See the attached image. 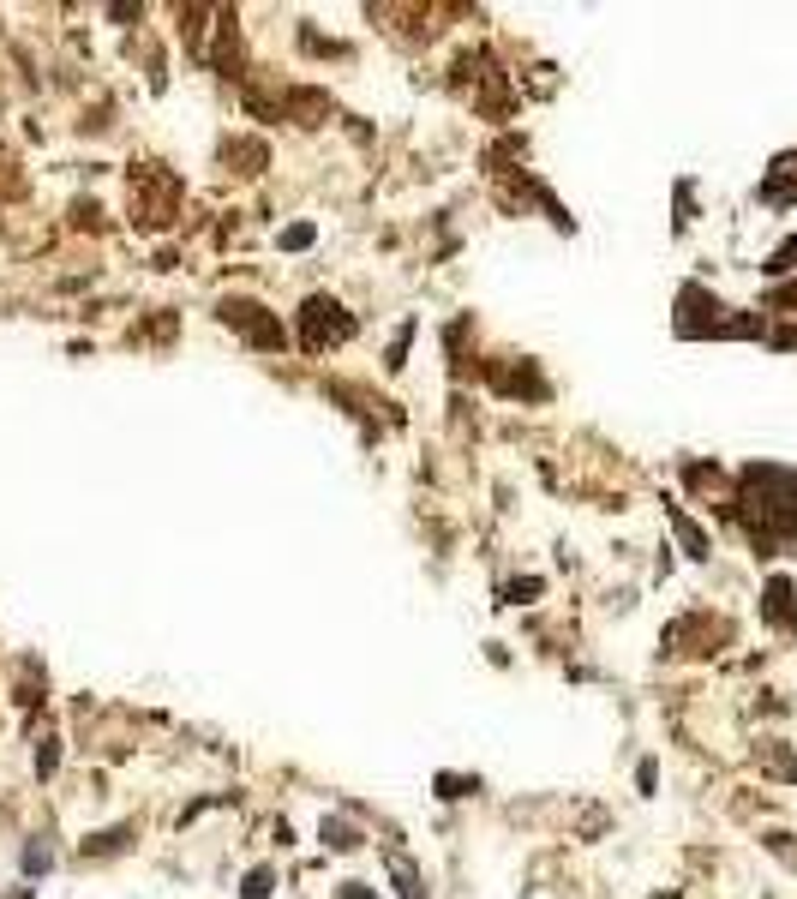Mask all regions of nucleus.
<instances>
[{
  "label": "nucleus",
  "instance_id": "obj_1",
  "mask_svg": "<svg viewBox=\"0 0 797 899\" xmlns=\"http://www.w3.org/2000/svg\"><path fill=\"white\" fill-rule=\"evenodd\" d=\"M324 839H330L336 852H348V845H360V839H354V827H342V821H324Z\"/></svg>",
  "mask_w": 797,
  "mask_h": 899
},
{
  "label": "nucleus",
  "instance_id": "obj_3",
  "mask_svg": "<svg viewBox=\"0 0 797 899\" xmlns=\"http://www.w3.org/2000/svg\"><path fill=\"white\" fill-rule=\"evenodd\" d=\"M13 899H30V894H13Z\"/></svg>",
  "mask_w": 797,
  "mask_h": 899
},
{
  "label": "nucleus",
  "instance_id": "obj_2",
  "mask_svg": "<svg viewBox=\"0 0 797 899\" xmlns=\"http://www.w3.org/2000/svg\"><path fill=\"white\" fill-rule=\"evenodd\" d=\"M306 240H312V228H306V222H294V228L282 234V246H306Z\"/></svg>",
  "mask_w": 797,
  "mask_h": 899
}]
</instances>
